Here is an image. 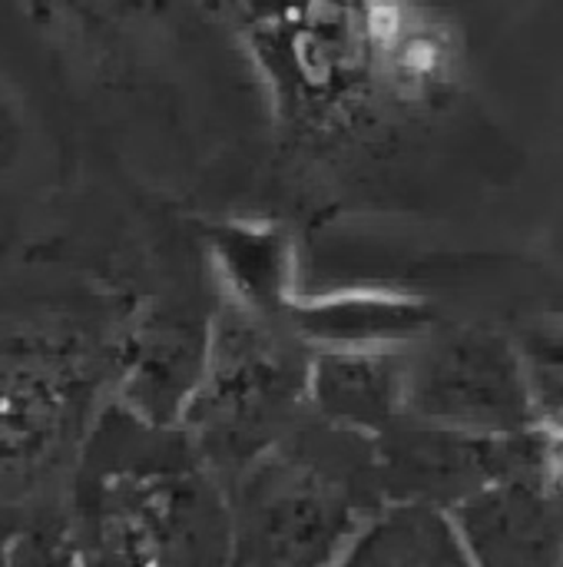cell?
Segmentation results:
<instances>
[{"label":"cell","mask_w":563,"mask_h":567,"mask_svg":"<svg viewBox=\"0 0 563 567\" xmlns=\"http://www.w3.org/2000/svg\"><path fill=\"white\" fill-rule=\"evenodd\" d=\"M408 415L465 432L524 435L538 425L531 365L491 329L428 332L408 349Z\"/></svg>","instance_id":"cell-1"},{"label":"cell","mask_w":563,"mask_h":567,"mask_svg":"<svg viewBox=\"0 0 563 567\" xmlns=\"http://www.w3.org/2000/svg\"><path fill=\"white\" fill-rule=\"evenodd\" d=\"M375 445L385 498H425L445 508H455L511 472L544 465L538 425L524 435H484L405 412L375 439Z\"/></svg>","instance_id":"cell-2"},{"label":"cell","mask_w":563,"mask_h":567,"mask_svg":"<svg viewBox=\"0 0 563 567\" xmlns=\"http://www.w3.org/2000/svg\"><path fill=\"white\" fill-rule=\"evenodd\" d=\"M475 565L563 561V482L548 465L511 472L451 508Z\"/></svg>","instance_id":"cell-3"},{"label":"cell","mask_w":563,"mask_h":567,"mask_svg":"<svg viewBox=\"0 0 563 567\" xmlns=\"http://www.w3.org/2000/svg\"><path fill=\"white\" fill-rule=\"evenodd\" d=\"M408 349H322L309 365V399L322 422L378 439L408 412Z\"/></svg>","instance_id":"cell-4"},{"label":"cell","mask_w":563,"mask_h":567,"mask_svg":"<svg viewBox=\"0 0 563 567\" xmlns=\"http://www.w3.org/2000/svg\"><path fill=\"white\" fill-rule=\"evenodd\" d=\"M338 565L458 567L475 565L451 508L425 498H385L362 525Z\"/></svg>","instance_id":"cell-5"},{"label":"cell","mask_w":563,"mask_h":567,"mask_svg":"<svg viewBox=\"0 0 563 567\" xmlns=\"http://www.w3.org/2000/svg\"><path fill=\"white\" fill-rule=\"evenodd\" d=\"M302 336L322 349H378V346H415L431 326L435 312L405 296H335L299 309Z\"/></svg>","instance_id":"cell-6"},{"label":"cell","mask_w":563,"mask_h":567,"mask_svg":"<svg viewBox=\"0 0 563 567\" xmlns=\"http://www.w3.org/2000/svg\"><path fill=\"white\" fill-rule=\"evenodd\" d=\"M561 342H563V339H561Z\"/></svg>","instance_id":"cell-7"}]
</instances>
